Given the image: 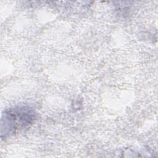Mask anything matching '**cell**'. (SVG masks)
Returning <instances> with one entry per match:
<instances>
[{
  "instance_id": "6da1fadb",
  "label": "cell",
  "mask_w": 158,
  "mask_h": 158,
  "mask_svg": "<svg viewBox=\"0 0 158 158\" xmlns=\"http://www.w3.org/2000/svg\"><path fill=\"white\" fill-rule=\"evenodd\" d=\"M35 113L27 107H15L6 110L2 115L1 128L5 135L28 126L35 118Z\"/></svg>"
}]
</instances>
